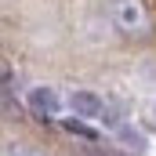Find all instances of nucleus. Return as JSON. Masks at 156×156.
I'll return each mask as SVG.
<instances>
[{
    "mask_svg": "<svg viewBox=\"0 0 156 156\" xmlns=\"http://www.w3.org/2000/svg\"><path fill=\"white\" fill-rule=\"evenodd\" d=\"M29 109H33L37 120H55L58 109H62V98H58L51 87H37V91L29 94Z\"/></svg>",
    "mask_w": 156,
    "mask_h": 156,
    "instance_id": "1",
    "label": "nucleus"
},
{
    "mask_svg": "<svg viewBox=\"0 0 156 156\" xmlns=\"http://www.w3.org/2000/svg\"><path fill=\"white\" fill-rule=\"evenodd\" d=\"M113 15H116L120 29H127V33L145 26V11H142L138 0H116V4H113Z\"/></svg>",
    "mask_w": 156,
    "mask_h": 156,
    "instance_id": "2",
    "label": "nucleus"
},
{
    "mask_svg": "<svg viewBox=\"0 0 156 156\" xmlns=\"http://www.w3.org/2000/svg\"><path fill=\"white\" fill-rule=\"evenodd\" d=\"M69 105H73V113H76V116H102V113H105L102 98H98V94H91V91H76V94L69 98Z\"/></svg>",
    "mask_w": 156,
    "mask_h": 156,
    "instance_id": "3",
    "label": "nucleus"
},
{
    "mask_svg": "<svg viewBox=\"0 0 156 156\" xmlns=\"http://www.w3.org/2000/svg\"><path fill=\"white\" fill-rule=\"evenodd\" d=\"M116 138H120V145L123 149H134V153H142L149 142H145V134L138 131V127H127V123H120L116 127Z\"/></svg>",
    "mask_w": 156,
    "mask_h": 156,
    "instance_id": "4",
    "label": "nucleus"
},
{
    "mask_svg": "<svg viewBox=\"0 0 156 156\" xmlns=\"http://www.w3.org/2000/svg\"><path fill=\"white\" fill-rule=\"evenodd\" d=\"M66 131H69V134H76V138H87V142H94V138H98V134H94L87 123H80V120H66Z\"/></svg>",
    "mask_w": 156,
    "mask_h": 156,
    "instance_id": "5",
    "label": "nucleus"
},
{
    "mask_svg": "<svg viewBox=\"0 0 156 156\" xmlns=\"http://www.w3.org/2000/svg\"><path fill=\"white\" fill-rule=\"evenodd\" d=\"M29 156H40V153H29Z\"/></svg>",
    "mask_w": 156,
    "mask_h": 156,
    "instance_id": "6",
    "label": "nucleus"
}]
</instances>
